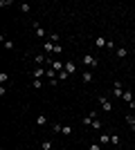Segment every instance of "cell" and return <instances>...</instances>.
<instances>
[{
	"label": "cell",
	"instance_id": "4fadbf2b",
	"mask_svg": "<svg viewBox=\"0 0 135 150\" xmlns=\"http://www.w3.org/2000/svg\"><path fill=\"white\" fill-rule=\"evenodd\" d=\"M99 144H101V146L110 144V134H108V132H101V134H99Z\"/></svg>",
	"mask_w": 135,
	"mask_h": 150
},
{
	"label": "cell",
	"instance_id": "9a60e30c",
	"mask_svg": "<svg viewBox=\"0 0 135 150\" xmlns=\"http://www.w3.org/2000/svg\"><path fill=\"white\" fill-rule=\"evenodd\" d=\"M36 125H41V128L47 125V117H45V114H39V117H36Z\"/></svg>",
	"mask_w": 135,
	"mask_h": 150
},
{
	"label": "cell",
	"instance_id": "f546056e",
	"mask_svg": "<svg viewBox=\"0 0 135 150\" xmlns=\"http://www.w3.org/2000/svg\"><path fill=\"white\" fill-rule=\"evenodd\" d=\"M133 99H135V90H133Z\"/></svg>",
	"mask_w": 135,
	"mask_h": 150
},
{
	"label": "cell",
	"instance_id": "ba28073f",
	"mask_svg": "<svg viewBox=\"0 0 135 150\" xmlns=\"http://www.w3.org/2000/svg\"><path fill=\"white\" fill-rule=\"evenodd\" d=\"M95 119H97V112H88L84 117V125H92V121H95Z\"/></svg>",
	"mask_w": 135,
	"mask_h": 150
},
{
	"label": "cell",
	"instance_id": "8fae6325",
	"mask_svg": "<svg viewBox=\"0 0 135 150\" xmlns=\"http://www.w3.org/2000/svg\"><path fill=\"white\" fill-rule=\"evenodd\" d=\"M126 123H129L131 125V132H135V114H126Z\"/></svg>",
	"mask_w": 135,
	"mask_h": 150
},
{
	"label": "cell",
	"instance_id": "e0dca14e",
	"mask_svg": "<svg viewBox=\"0 0 135 150\" xmlns=\"http://www.w3.org/2000/svg\"><path fill=\"white\" fill-rule=\"evenodd\" d=\"M41 85H43V79H34V81H32V88L34 90H41Z\"/></svg>",
	"mask_w": 135,
	"mask_h": 150
},
{
	"label": "cell",
	"instance_id": "30bf717a",
	"mask_svg": "<svg viewBox=\"0 0 135 150\" xmlns=\"http://www.w3.org/2000/svg\"><path fill=\"white\" fill-rule=\"evenodd\" d=\"M65 72H68V74H74V72H77V63L68 61V63H65Z\"/></svg>",
	"mask_w": 135,
	"mask_h": 150
},
{
	"label": "cell",
	"instance_id": "5b68a950",
	"mask_svg": "<svg viewBox=\"0 0 135 150\" xmlns=\"http://www.w3.org/2000/svg\"><path fill=\"white\" fill-rule=\"evenodd\" d=\"M32 29H34V34H36L39 38H45V36H47V31H45L43 27L39 25V23H32Z\"/></svg>",
	"mask_w": 135,
	"mask_h": 150
},
{
	"label": "cell",
	"instance_id": "484cf974",
	"mask_svg": "<svg viewBox=\"0 0 135 150\" xmlns=\"http://www.w3.org/2000/svg\"><path fill=\"white\" fill-rule=\"evenodd\" d=\"M68 76H70V74H68V72H65V69H63V72H59V81H65V79H68Z\"/></svg>",
	"mask_w": 135,
	"mask_h": 150
},
{
	"label": "cell",
	"instance_id": "cb8c5ba5",
	"mask_svg": "<svg viewBox=\"0 0 135 150\" xmlns=\"http://www.w3.org/2000/svg\"><path fill=\"white\" fill-rule=\"evenodd\" d=\"M2 45H5V50H9V52L14 50V43H11V40H2Z\"/></svg>",
	"mask_w": 135,
	"mask_h": 150
},
{
	"label": "cell",
	"instance_id": "5bb4252c",
	"mask_svg": "<svg viewBox=\"0 0 135 150\" xmlns=\"http://www.w3.org/2000/svg\"><path fill=\"white\" fill-rule=\"evenodd\" d=\"M106 45H108V40H106L104 36H97L95 38V47H106Z\"/></svg>",
	"mask_w": 135,
	"mask_h": 150
},
{
	"label": "cell",
	"instance_id": "603a6c76",
	"mask_svg": "<svg viewBox=\"0 0 135 150\" xmlns=\"http://www.w3.org/2000/svg\"><path fill=\"white\" fill-rule=\"evenodd\" d=\"M92 128H95V130H101L104 125H101V121H99V119H95V121H92Z\"/></svg>",
	"mask_w": 135,
	"mask_h": 150
},
{
	"label": "cell",
	"instance_id": "ffe728a7",
	"mask_svg": "<svg viewBox=\"0 0 135 150\" xmlns=\"http://www.w3.org/2000/svg\"><path fill=\"white\" fill-rule=\"evenodd\" d=\"M41 150H52V141H43V144H41Z\"/></svg>",
	"mask_w": 135,
	"mask_h": 150
},
{
	"label": "cell",
	"instance_id": "3957f363",
	"mask_svg": "<svg viewBox=\"0 0 135 150\" xmlns=\"http://www.w3.org/2000/svg\"><path fill=\"white\" fill-rule=\"evenodd\" d=\"M32 74H34V79H43V76H47V69H45L43 65H36Z\"/></svg>",
	"mask_w": 135,
	"mask_h": 150
},
{
	"label": "cell",
	"instance_id": "d4e9b609",
	"mask_svg": "<svg viewBox=\"0 0 135 150\" xmlns=\"http://www.w3.org/2000/svg\"><path fill=\"white\" fill-rule=\"evenodd\" d=\"M11 5H14L11 0H0V7H5V9H7V7H11Z\"/></svg>",
	"mask_w": 135,
	"mask_h": 150
},
{
	"label": "cell",
	"instance_id": "4dcf8cb0",
	"mask_svg": "<svg viewBox=\"0 0 135 150\" xmlns=\"http://www.w3.org/2000/svg\"><path fill=\"white\" fill-rule=\"evenodd\" d=\"M133 27H135V20H133Z\"/></svg>",
	"mask_w": 135,
	"mask_h": 150
},
{
	"label": "cell",
	"instance_id": "7402d4cb",
	"mask_svg": "<svg viewBox=\"0 0 135 150\" xmlns=\"http://www.w3.org/2000/svg\"><path fill=\"white\" fill-rule=\"evenodd\" d=\"M18 9H20V11H23V13H27V11H29V9H32V7L27 5V2H23V5H20V7H18Z\"/></svg>",
	"mask_w": 135,
	"mask_h": 150
},
{
	"label": "cell",
	"instance_id": "7c38bea8",
	"mask_svg": "<svg viewBox=\"0 0 135 150\" xmlns=\"http://www.w3.org/2000/svg\"><path fill=\"white\" fill-rule=\"evenodd\" d=\"M115 54H117V58H126L129 56V50H126V47H117Z\"/></svg>",
	"mask_w": 135,
	"mask_h": 150
},
{
	"label": "cell",
	"instance_id": "d6986e66",
	"mask_svg": "<svg viewBox=\"0 0 135 150\" xmlns=\"http://www.w3.org/2000/svg\"><path fill=\"white\" fill-rule=\"evenodd\" d=\"M52 132L61 134V132H63V125H61V123H54V125H52Z\"/></svg>",
	"mask_w": 135,
	"mask_h": 150
},
{
	"label": "cell",
	"instance_id": "7a4b0ae2",
	"mask_svg": "<svg viewBox=\"0 0 135 150\" xmlns=\"http://www.w3.org/2000/svg\"><path fill=\"white\" fill-rule=\"evenodd\" d=\"M97 101H99V105H101L104 112H113V103H110L108 96H97Z\"/></svg>",
	"mask_w": 135,
	"mask_h": 150
},
{
	"label": "cell",
	"instance_id": "2e32d148",
	"mask_svg": "<svg viewBox=\"0 0 135 150\" xmlns=\"http://www.w3.org/2000/svg\"><path fill=\"white\" fill-rule=\"evenodd\" d=\"M43 50H45V54H50V52H54V43H43Z\"/></svg>",
	"mask_w": 135,
	"mask_h": 150
},
{
	"label": "cell",
	"instance_id": "6da1fadb",
	"mask_svg": "<svg viewBox=\"0 0 135 150\" xmlns=\"http://www.w3.org/2000/svg\"><path fill=\"white\" fill-rule=\"evenodd\" d=\"M81 63L86 65V69H95L97 65H99V61H97L92 54H84V58H81Z\"/></svg>",
	"mask_w": 135,
	"mask_h": 150
},
{
	"label": "cell",
	"instance_id": "9c48e42d",
	"mask_svg": "<svg viewBox=\"0 0 135 150\" xmlns=\"http://www.w3.org/2000/svg\"><path fill=\"white\" fill-rule=\"evenodd\" d=\"M110 144L115 146V148H119V146H122V137H119V134H115V132H113V134H110Z\"/></svg>",
	"mask_w": 135,
	"mask_h": 150
},
{
	"label": "cell",
	"instance_id": "4316f807",
	"mask_svg": "<svg viewBox=\"0 0 135 150\" xmlns=\"http://www.w3.org/2000/svg\"><path fill=\"white\" fill-rule=\"evenodd\" d=\"M61 134H65V137L72 134V128H70V125H63V132H61Z\"/></svg>",
	"mask_w": 135,
	"mask_h": 150
},
{
	"label": "cell",
	"instance_id": "83f0119b",
	"mask_svg": "<svg viewBox=\"0 0 135 150\" xmlns=\"http://www.w3.org/2000/svg\"><path fill=\"white\" fill-rule=\"evenodd\" d=\"M54 54H59V56H61V54H63V47H61V45H54Z\"/></svg>",
	"mask_w": 135,
	"mask_h": 150
},
{
	"label": "cell",
	"instance_id": "44dd1931",
	"mask_svg": "<svg viewBox=\"0 0 135 150\" xmlns=\"http://www.w3.org/2000/svg\"><path fill=\"white\" fill-rule=\"evenodd\" d=\"M47 79H50V81H54V79H56V72H54V69H47Z\"/></svg>",
	"mask_w": 135,
	"mask_h": 150
},
{
	"label": "cell",
	"instance_id": "8992f818",
	"mask_svg": "<svg viewBox=\"0 0 135 150\" xmlns=\"http://www.w3.org/2000/svg\"><path fill=\"white\" fill-rule=\"evenodd\" d=\"M50 65H52L54 72H63V69H65V63L63 61H50Z\"/></svg>",
	"mask_w": 135,
	"mask_h": 150
},
{
	"label": "cell",
	"instance_id": "277c9868",
	"mask_svg": "<svg viewBox=\"0 0 135 150\" xmlns=\"http://www.w3.org/2000/svg\"><path fill=\"white\" fill-rule=\"evenodd\" d=\"M124 92H126V90H124V85H122L119 81H117L115 85H113V96H119V99H122V96H124Z\"/></svg>",
	"mask_w": 135,
	"mask_h": 150
},
{
	"label": "cell",
	"instance_id": "ac0fdd59",
	"mask_svg": "<svg viewBox=\"0 0 135 150\" xmlns=\"http://www.w3.org/2000/svg\"><path fill=\"white\" fill-rule=\"evenodd\" d=\"M7 81H9V74H7V72H0V85H5Z\"/></svg>",
	"mask_w": 135,
	"mask_h": 150
},
{
	"label": "cell",
	"instance_id": "f1b7e54d",
	"mask_svg": "<svg viewBox=\"0 0 135 150\" xmlns=\"http://www.w3.org/2000/svg\"><path fill=\"white\" fill-rule=\"evenodd\" d=\"M88 150H101V144H90Z\"/></svg>",
	"mask_w": 135,
	"mask_h": 150
},
{
	"label": "cell",
	"instance_id": "52a82bcc",
	"mask_svg": "<svg viewBox=\"0 0 135 150\" xmlns=\"http://www.w3.org/2000/svg\"><path fill=\"white\" fill-rule=\"evenodd\" d=\"M92 79H95V74H92V69H86L84 74H81V81H84V83H92Z\"/></svg>",
	"mask_w": 135,
	"mask_h": 150
}]
</instances>
